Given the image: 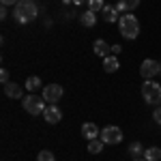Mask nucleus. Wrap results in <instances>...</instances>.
Returning a JSON list of instances; mask_svg holds the SVG:
<instances>
[{"instance_id": "obj_9", "label": "nucleus", "mask_w": 161, "mask_h": 161, "mask_svg": "<svg viewBox=\"0 0 161 161\" xmlns=\"http://www.w3.org/2000/svg\"><path fill=\"white\" fill-rule=\"evenodd\" d=\"M4 95H7L9 99H24V90H22L19 84H15V82L4 84Z\"/></svg>"}, {"instance_id": "obj_16", "label": "nucleus", "mask_w": 161, "mask_h": 161, "mask_svg": "<svg viewBox=\"0 0 161 161\" xmlns=\"http://www.w3.org/2000/svg\"><path fill=\"white\" fill-rule=\"evenodd\" d=\"M144 159L146 161H161V148H157V146L146 148L144 150Z\"/></svg>"}, {"instance_id": "obj_21", "label": "nucleus", "mask_w": 161, "mask_h": 161, "mask_svg": "<svg viewBox=\"0 0 161 161\" xmlns=\"http://www.w3.org/2000/svg\"><path fill=\"white\" fill-rule=\"evenodd\" d=\"M37 161H56V157H54L52 150H41L39 157H37Z\"/></svg>"}, {"instance_id": "obj_1", "label": "nucleus", "mask_w": 161, "mask_h": 161, "mask_svg": "<svg viewBox=\"0 0 161 161\" xmlns=\"http://www.w3.org/2000/svg\"><path fill=\"white\" fill-rule=\"evenodd\" d=\"M39 7L35 0H19L15 7H13V17L19 22V24H28L37 17Z\"/></svg>"}, {"instance_id": "obj_13", "label": "nucleus", "mask_w": 161, "mask_h": 161, "mask_svg": "<svg viewBox=\"0 0 161 161\" xmlns=\"http://www.w3.org/2000/svg\"><path fill=\"white\" fill-rule=\"evenodd\" d=\"M118 67H120V62H118V58L112 54V56H108V58H103V69H105V73H114V71H118Z\"/></svg>"}, {"instance_id": "obj_25", "label": "nucleus", "mask_w": 161, "mask_h": 161, "mask_svg": "<svg viewBox=\"0 0 161 161\" xmlns=\"http://www.w3.org/2000/svg\"><path fill=\"white\" fill-rule=\"evenodd\" d=\"M118 52H120V45H112V54H114V56H116Z\"/></svg>"}, {"instance_id": "obj_12", "label": "nucleus", "mask_w": 161, "mask_h": 161, "mask_svg": "<svg viewBox=\"0 0 161 161\" xmlns=\"http://www.w3.org/2000/svg\"><path fill=\"white\" fill-rule=\"evenodd\" d=\"M82 136L90 142V140H97V137L101 136V131L95 123H86V125H82Z\"/></svg>"}, {"instance_id": "obj_20", "label": "nucleus", "mask_w": 161, "mask_h": 161, "mask_svg": "<svg viewBox=\"0 0 161 161\" xmlns=\"http://www.w3.org/2000/svg\"><path fill=\"white\" fill-rule=\"evenodd\" d=\"M103 7H105V4H103V0H88V9H90V11H103Z\"/></svg>"}, {"instance_id": "obj_4", "label": "nucleus", "mask_w": 161, "mask_h": 161, "mask_svg": "<svg viewBox=\"0 0 161 161\" xmlns=\"http://www.w3.org/2000/svg\"><path fill=\"white\" fill-rule=\"evenodd\" d=\"M22 105L24 110L30 114V116H37V114H43L45 112V99L43 97H37V95H28L22 99Z\"/></svg>"}, {"instance_id": "obj_15", "label": "nucleus", "mask_w": 161, "mask_h": 161, "mask_svg": "<svg viewBox=\"0 0 161 161\" xmlns=\"http://www.w3.org/2000/svg\"><path fill=\"white\" fill-rule=\"evenodd\" d=\"M80 22H82V26H86V28H92V26L97 24V15H95V11L88 9L86 13L80 15Z\"/></svg>"}, {"instance_id": "obj_28", "label": "nucleus", "mask_w": 161, "mask_h": 161, "mask_svg": "<svg viewBox=\"0 0 161 161\" xmlns=\"http://www.w3.org/2000/svg\"><path fill=\"white\" fill-rule=\"evenodd\" d=\"M159 75H161V62H159Z\"/></svg>"}, {"instance_id": "obj_7", "label": "nucleus", "mask_w": 161, "mask_h": 161, "mask_svg": "<svg viewBox=\"0 0 161 161\" xmlns=\"http://www.w3.org/2000/svg\"><path fill=\"white\" fill-rule=\"evenodd\" d=\"M140 75H142L144 80H153L155 75H159V62L146 58V60L140 64Z\"/></svg>"}, {"instance_id": "obj_8", "label": "nucleus", "mask_w": 161, "mask_h": 161, "mask_svg": "<svg viewBox=\"0 0 161 161\" xmlns=\"http://www.w3.org/2000/svg\"><path fill=\"white\" fill-rule=\"evenodd\" d=\"M43 118L47 120V125H56V123H60V118H62V112L60 108L54 103V105H47L45 108V112H43Z\"/></svg>"}, {"instance_id": "obj_19", "label": "nucleus", "mask_w": 161, "mask_h": 161, "mask_svg": "<svg viewBox=\"0 0 161 161\" xmlns=\"http://www.w3.org/2000/svg\"><path fill=\"white\" fill-rule=\"evenodd\" d=\"M142 153H144V148H142V144H140V142H133V144L129 146V155H131L133 159H137Z\"/></svg>"}, {"instance_id": "obj_11", "label": "nucleus", "mask_w": 161, "mask_h": 161, "mask_svg": "<svg viewBox=\"0 0 161 161\" xmlns=\"http://www.w3.org/2000/svg\"><path fill=\"white\" fill-rule=\"evenodd\" d=\"M140 7V0H118L116 2V11L118 13H133Z\"/></svg>"}, {"instance_id": "obj_24", "label": "nucleus", "mask_w": 161, "mask_h": 161, "mask_svg": "<svg viewBox=\"0 0 161 161\" xmlns=\"http://www.w3.org/2000/svg\"><path fill=\"white\" fill-rule=\"evenodd\" d=\"M0 2H2V7H15L19 0H0Z\"/></svg>"}, {"instance_id": "obj_3", "label": "nucleus", "mask_w": 161, "mask_h": 161, "mask_svg": "<svg viewBox=\"0 0 161 161\" xmlns=\"http://www.w3.org/2000/svg\"><path fill=\"white\" fill-rule=\"evenodd\" d=\"M142 97L148 105H159L161 103V84L159 82H153V80H146L144 86H142Z\"/></svg>"}, {"instance_id": "obj_22", "label": "nucleus", "mask_w": 161, "mask_h": 161, "mask_svg": "<svg viewBox=\"0 0 161 161\" xmlns=\"http://www.w3.org/2000/svg\"><path fill=\"white\" fill-rule=\"evenodd\" d=\"M153 118H155V123H157V125H161V105H157V108H155Z\"/></svg>"}, {"instance_id": "obj_27", "label": "nucleus", "mask_w": 161, "mask_h": 161, "mask_svg": "<svg viewBox=\"0 0 161 161\" xmlns=\"http://www.w3.org/2000/svg\"><path fill=\"white\" fill-rule=\"evenodd\" d=\"M75 4H82V2H88V0H73Z\"/></svg>"}, {"instance_id": "obj_26", "label": "nucleus", "mask_w": 161, "mask_h": 161, "mask_svg": "<svg viewBox=\"0 0 161 161\" xmlns=\"http://www.w3.org/2000/svg\"><path fill=\"white\" fill-rule=\"evenodd\" d=\"M0 17H2V19L7 17V7H2V9H0Z\"/></svg>"}, {"instance_id": "obj_29", "label": "nucleus", "mask_w": 161, "mask_h": 161, "mask_svg": "<svg viewBox=\"0 0 161 161\" xmlns=\"http://www.w3.org/2000/svg\"><path fill=\"white\" fill-rule=\"evenodd\" d=\"M133 161H146V159H133Z\"/></svg>"}, {"instance_id": "obj_18", "label": "nucleus", "mask_w": 161, "mask_h": 161, "mask_svg": "<svg viewBox=\"0 0 161 161\" xmlns=\"http://www.w3.org/2000/svg\"><path fill=\"white\" fill-rule=\"evenodd\" d=\"M26 88H28V90H37V88H41V80H39L37 75H30V77L26 80Z\"/></svg>"}, {"instance_id": "obj_5", "label": "nucleus", "mask_w": 161, "mask_h": 161, "mask_svg": "<svg viewBox=\"0 0 161 161\" xmlns=\"http://www.w3.org/2000/svg\"><path fill=\"white\" fill-rule=\"evenodd\" d=\"M62 86L60 84H47V86H43V99L47 101L50 105H54L56 101L62 99Z\"/></svg>"}, {"instance_id": "obj_23", "label": "nucleus", "mask_w": 161, "mask_h": 161, "mask_svg": "<svg viewBox=\"0 0 161 161\" xmlns=\"http://www.w3.org/2000/svg\"><path fill=\"white\" fill-rule=\"evenodd\" d=\"M0 80H2V84H9V71H7V69L0 71Z\"/></svg>"}, {"instance_id": "obj_17", "label": "nucleus", "mask_w": 161, "mask_h": 161, "mask_svg": "<svg viewBox=\"0 0 161 161\" xmlns=\"http://www.w3.org/2000/svg\"><path fill=\"white\" fill-rule=\"evenodd\" d=\"M103 144H105V142H103V140H99V137H97V140H90V142H88V153L99 155L101 150H103Z\"/></svg>"}, {"instance_id": "obj_6", "label": "nucleus", "mask_w": 161, "mask_h": 161, "mask_svg": "<svg viewBox=\"0 0 161 161\" xmlns=\"http://www.w3.org/2000/svg\"><path fill=\"white\" fill-rule=\"evenodd\" d=\"M101 140H103L105 144H118V142L123 140V131H120L118 127H114V125L103 127V129H101Z\"/></svg>"}, {"instance_id": "obj_10", "label": "nucleus", "mask_w": 161, "mask_h": 161, "mask_svg": "<svg viewBox=\"0 0 161 161\" xmlns=\"http://www.w3.org/2000/svg\"><path fill=\"white\" fill-rule=\"evenodd\" d=\"M92 50H95V54H97V56H101V58L112 56V45H110V43H105L103 39H97V41H95Z\"/></svg>"}, {"instance_id": "obj_2", "label": "nucleus", "mask_w": 161, "mask_h": 161, "mask_svg": "<svg viewBox=\"0 0 161 161\" xmlns=\"http://www.w3.org/2000/svg\"><path fill=\"white\" fill-rule=\"evenodd\" d=\"M118 30H120V35L125 39H133L140 35V22H137V17L133 13H123L120 15V19H118Z\"/></svg>"}, {"instance_id": "obj_14", "label": "nucleus", "mask_w": 161, "mask_h": 161, "mask_svg": "<svg viewBox=\"0 0 161 161\" xmlns=\"http://www.w3.org/2000/svg\"><path fill=\"white\" fill-rule=\"evenodd\" d=\"M103 19H105L108 24H114L116 19H120V17H118V11H116V7L105 4V7H103Z\"/></svg>"}]
</instances>
